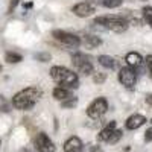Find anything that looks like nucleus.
Masks as SVG:
<instances>
[{"label": "nucleus", "mask_w": 152, "mask_h": 152, "mask_svg": "<svg viewBox=\"0 0 152 152\" xmlns=\"http://www.w3.org/2000/svg\"><path fill=\"white\" fill-rule=\"evenodd\" d=\"M125 61H126V64H128V67H131V69H138L142 66V62H143V58H142V55L138 53V52H129L128 55L125 56Z\"/></svg>", "instance_id": "12"}, {"label": "nucleus", "mask_w": 152, "mask_h": 152, "mask_svg": "<svg viewBox=\"0 0 152 152\" xmlns=\"http://www.w3.org/2000/svg\"><path fill=\"white\" fill-rule=\"evenodd\" d=\"M122 3H123V0H102V5H104L105 8H110V9L119 8Z\"/></svg>", "instance_id": "20"}, {"label": "nucleus", "mask_w": 152, "mask_h": 152, "mask_svg": "<svg viewBox=\"0 0 152 152\" xmlns=\"http://www.w3.org/2000/svg\"><path fill=\"white\" fill-rule=\"evenodd\" d=\"M0 111H5V113L9 111V104H8V100L2 94H0Z\"/></svg>", "instance_id": "23"}, {"label": "nucleus", "mask_w": 152, "mask_h": 152, "mask_svg": "<svg viewBox=\"0 0 152 152\" xmlns=\"http://www.w3.org/2000/svg\"><path fill=\"white\" fill-rule=\"evenodd\" d=\"M94 24H99L108 31H113L116 34H122L128 29L129 23L125 17L122 15H116V14H108V15H100L97 18H94Z\"/></svg>", "instance_id": "3"}, {"label": "nucleus", "mask_w": 152, "mask_h": 152, "mask_svg": "<svg viewBox=\"0 0 152 152\" xmlns=\"http://www.w3.org/2000/svg\"><path fill=\"white\" fill-rule=\"evenodd\" d=\"M117 78L120 81V84L128 88V90H132L135 87V82H137V75H135V70L131 69V67H122L119 70V75Z\"/></svg>", "instance_id": "7"}, {"label": "nucleus", "mask_w": 152, "mask_h": 152, "mask_svg": "<svg viewBox=\"0 0 152 152\" xmlns=\"http://www.w3.org/2000/svg\"><path fill=\"white\" fill-rule=\"evenodd\" d=\"M97 61H99V64L102 66V67H105V69L113 70L114 67H116V61H114V58L110 56V55H100L97 58Z\"/></svg>", "instance_id": "16"}, {"label": "nucleus", "mask_w": 152, "mask_h": 152, "mask_svg": "<svg viewBox=\"0 0 152 152\" xmlns=\"http://www.w3.org/2000/svg\"><path fill=\"white\" fill-rule=\"evenodd\" d=\"M72 64L73 67L76 69V72L84 75V76H90L94 73V69H93V64L88 56H85L84 53H73L72 55Z\"/></svg>", "instance_id": "4"}, {"label": "nucleus", "mask_w": 152, "mask_h": 152, "mask_svg": "<svg viewBox=\"0 0 152 152\" xmlns=\"http://www.w3.org/2000/svg\"><path fill=\"white\" fill-rule=\"evenodd\" d=\"M34 145H35V149L38 152H55V143L49 138V135L46 132H40L37 134L35 140H34Z\"/></svg>", "instance_id": "8"}, {"label": "nucleus", "mask_w": 152, "mask_h": 152, "mask_svg": "<svg viewBox=\"0 0 152 152\" xmlns=\"http://www.w3.org/2000/svg\"><path fill=\"white\" fill-rule=\"evenodd\" d=\"M17 3H18V0H12V2H11V8H9V9L12 11V9H14V8L17 6Z\"/></svg>", "instance_id": "28"}, {"label": "nucleus", "mask_w": 152, "mask_h": 152, "mask_svg": "<svg viewBox=\"0 0 152 152\" xmlns=\"http://www.w3.org/2000/svg\"><path fill=\"white\" fill-rule=\"evenodd\" d=\"M100 38L99 37H96V35H88V34H85L84 37H82V40H81V44H84L87 49H96L97 46H100Z\"/></svg>", "instance_id": "15"}, {"label": "nucleus", "mask_w": 152, "mask_h": 152, "mask_svg": "<svg viewBox=\"0 0 152 152\" xmlns=\"http://www.w3.org/2000/svg\"><path fill=\"white\" fill-rule=\"evenodd\" d=\"M0 70H2V66H0Z\"/></svg>", "instance_id": "29"}, {"label": "nucleus", "mask_w": 152, "mask_h": 152, "mask_svg": "<svg viewBox=\"0 0 152 152\" xmlns=\"http://www.w3.org/2000/svg\"><path fill=\"white\" fill-rule=\"evenodd\" d=\"M35 58L37 59H41V62H46V61L50 59V55L49 53H38V55H35Z\"/></svg>", "instance_id": "25"}, {"label": "nucleus", "mask_w": 152, "mask_h": 152, "mask_svg": "<svg viewBox=\"0 0 152 152\" xmlns=\"http://www.w3.org/2000/svg\"><path fill=\"white\" fill-rule=\"evenodd\" d=\"M151 123H152V120H151Z\"/></svg>", "instance_id": "30"}, {"label": "nucleus", "mask_w": 152, "mask_h": 152, "mask_svg": "<svg viewBox=\"0 0 152 152\" xmlns=\"http://www.w3.org/2000/svg\"><path fill=\"white\" fill-rule=\"evenodd\" d=\"M5 59H6V62H9V64H17V62H20L23 58H21V55H18L15 52H6Z\"/></svg>", "instance_id": "17"}, {"label": "nucleus", "mask_w": 152, "mask_h": 152, "mask_svg": "<svg viewBox=\"0 0 152 152\" xmlns=\"http://www.w3.org/2000/svg\"><path fill=\"white\" fill-rule=\"evenodd\" d=\"M50 76L55 82H58L61 87H66L69 90H75L79 87V78L73 70L64 67V66H53L50 69Z\"/></svg>", "instance_id": "2"}, {"label": "nucleus", "mask_w": 152, "mask_h": 152, "mask_svg": "<svg viewBox=\"0 0 152 152\" xmlns=\"http://www.w3.org/2000/svg\"><path fill=\"white\" fill-rule=\"evenodd\" d=\"M145 142H146V143L152 142V128H149V129L146 131V134H145Z\"/></svg>", "instance_id": "26"}, {"label": "nucleus", "mask_w": 152, "mask_h": 152, "mask_svg": "<svg viewBox=\"0 0 152 152\" xmlns=\"http://www.w3.org/2000/svg\"><path fill=\"white\" fill-rule=\"evenodd\" d=\"M108 111V102H107V99L105 97H97L94 99L93 102L88 105L87 108V116L90 117V119H100L104 116V114Z\"/></svg>", "instance_id": "6"}, {"label": "nucleus", "mask_w": 152, "mask_h": 152, "mask_svg": "<svg viewBox=\"0 0 152 152\" xmlns=\"http://www.w3.org/2000/svg\"><path fill=\"white\" fill-rule=\"evenodd\" d=\"M142 12H143V18H145V21L152 28V6H145V8L142 9Z\"/></svg>", "instance_id": "18"}, {"label": "nucleus", "mask_w": 152, "mask_h": 152, "mask_svg": "<svg viewBox=\"0 0 152 152\" xmlns=\"http://www.w3.org/2000/svg\"><path fill=\"white\" fill-rule=\"evenodd\" d=\"M145 62H146V67H148V72H149V75H151V78H152V55H148V56H146V59H145Z\"/></svg>", "instance_id": "24"}, {"label": "nucleus", "mask_w": 152, "mask_h": 152, "mask_svg": "<svg viewBox=\"0 0 152 152\" xmlns=\"http://www.w3.org/2000/svg\"><path fill=\"white\" fill-rule=\"evenodd\" d=\"M145 100H146V104H148V105H152V93H149V94H146V97H145Z\"/></svg>", "instance_id": "27"}, {"label": "nucleus", "mask_w": 152, "mask_h": 152, "mask_svg": "<svg viewBox=\"0 0 152 152\" xmlns=\"http://www.w3.org/2000/svg\"><path fill=\"white\" fill-rule=\"evenodd\" d=\"M41 96H43V90L40 87H28L24 90L18 91L17 94H14V97H12V107L15 110H21V111L31 110L40 100Z\"/></svg>", "instance_id": "1"}, {"label": "nucleus", "mask_w": 152, "mask_h": 152, "mask_svg": "<svg viewBox=\"0 0 152 152\" xmlns=\"http://www.w3.org/2000/svg\"><path fill=\"white\" fill-rule=\"evenodd\" d=\"M122 135H123V132L120 131V129H114V132L111 134V137H110V140L107 142V143H110V145H114V143H117L120 138H122Z\"/></svg>", "instance_id": "21"}, {"label": "nucleus", "mask_w": 152, "mask_h": 152, "mask_svg": "<svg viewBox=\"0 0 152 152\" xmlns=\"http://www.w3.org/2000/svg\"><path fill=\"white\" fill-rule=\"evenodd\" d=\"M76 104H78V97L72 96V97H69V99H66V100H62L61 107H62V108H73V107H76Z\"/></svg>", "instance_id": "19"}, {"label": "nucleus", "mask_w": 152, "mask_h": 152, "mask_svg": "<svg viewBox=\"0 0 152 152\" xmlns=\"http://www.w3.org/2000/svg\"><path fill=\"white\" fill-rule=\"evenodd\" d=\"M72 12H73L76 17L85 18V17L93 15L94 12H96V9H94V6H93L91 3H88V2H81V3L75 5V6L72 8Z\"/></svg>", "instance_id": "9"}, {"label": "nucleus", "mask_w": 152, "mask_h": 152, "mask_svg": "<svg viewBox=\"0 0 152 152\" xmlns=\"http://www.w3.org/2000/svg\"><path fill=\"white\" fill-rule=\"evenodd\" d=\"M52 94H53V97L56 100H59V102H62V100H66V99H69V97L73 96L72 90H69V88H66V87H61V85H58V87L53 88V93Z\"/></svg>", "instance_id": "13"}, {"label": "nucleus", "mask_w": 152, "mask_h": 152, "mask_svg": "<svg viewBox=\"0 0 152 152\" xmlns=\"http://www.w3.org/2000/svg\"><path fill=\"white\" fill-rule=\"evenodd\" d=\"M146 122H148V120H146L145 116H142V114H134V116L128 117V120H126L125 126H126V129L134 131V129H138L140 126H143Z\"/></svg>", "instance_id": "10"}, {"label": "nucleus", "mask_w": 152, "mask_h": 152, "mask_svg": "<svg viewBox=\"0 0 152 152\" xmlns=\"http://www.w3.org/2000/svg\"><path fill=\"white\" fill-rule=\"evenodd\" d=\"M105 79H107V73H102V72L93 73V81H94V84H104Z\"/></svg>", "instance_id": "22"}, {"label": "nucleus", "mask_w": 152, "mask_h": 152, "mask_svg": "<svg viewBox=\"0 0 152 152\" xmlns=\"http://www.w3.org/2000/svg\"><path fill=\"white\" fill-rule=\"evenodd\" d=\"M52 37L55 38V40L58 43H61L62 46H66V47H79L81 46V38L78 35H75V34H70V32H66V31H59V29H55L52 32Z\"/></svg>", "instance_id": "5"}, {"label": "nucleus", "mask_w": 152, "mask_h": 152, "mask_svg": "<svg viewBox=\"0 0 152 152\" xmlns=\"http://www.w3.org/2000/svg\"><path fill=\"white\" fill-rule=\"evenodd\" d=\"M114 129H116V122L111 120V122L105 126V128L99 132L97 140H99V142H108V140H110V137H111V134L114 132Z\"/></svg>", "instance_id": "14"}, {"label": "nucleus", "mask_w": 152, "mask_h": 152, "mask_svg": "<svg viewBox=\"0 0 152 152\" xmlns=\"http://www.w3.org/2000/svg\"><path fill=\"white\" fill-rule=\"evenodd\" d=\"M82 142L79 137H70L69 140H66L64 143V152H82Z\"/></svg>", "instance_id": "11"}]
</instances>
